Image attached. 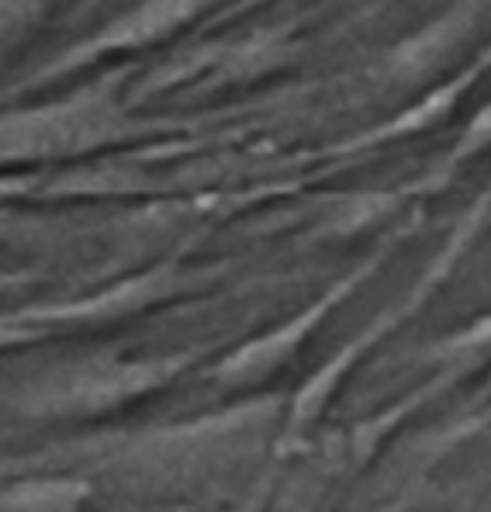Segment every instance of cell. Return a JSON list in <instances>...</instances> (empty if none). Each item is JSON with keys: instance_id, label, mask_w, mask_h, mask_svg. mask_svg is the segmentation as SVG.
I'll list each match as a JSON object with an SVG mask.
<instances>
[{"instance_id": "6da1fadb", "label": "cell", "mask_w": 491, "mask_h": 512, "mask_svg": "<svg viewBox=\"0 0 491 512\" xmlns=\"http://www.w3.org/2000/svg\"><path fill=\"white\" fill-rule=\"evenodd\" d=\"M132 70L101 73L87 87L56 101L28 104V108L0 111V173L14 167L80 160L97 149H115L128 142L180 128L173 118H142L125 97Z\"/></svg>"}, {"instance_id": "7a4b0ae2", "label": "cell", "mask_w": 491, "mask_h": 512, "mask_svg": "<svg viewBox=\"0 0 491 512\" xmlns=\"http://www.w3.org/2000/svg\"><path fill=\"white\" fill-rule=\"evenodd\" d=\"M485 229H488L485 208L467 205L457 222H453V229L447 232L443 246L433 253V260H429L426 267H422V274L412 281V288L405 291L398 301H391L388 308H381V312H377L357 336H350V340L339 346L336 353H329L326 364L315 367V371L301 381V388L294 391L284 405V426L274 440L277 457H287V454H294V450H301L305 436L312 433L315 423L322 419V412L329 409V402L339 395L343 381L350 378V374L357 371V367L364 364V360L384 340H388V336H395L405 322L415 319V315L429 305V298L440 295L443 284L453 277V270L460 267V260H467V253L474 250V243H478Z\"/></svg>"}, {"instance_id": "3957f363", "label": "cell", "mask_w": 491, "mask_h": 512, "mask_svg": "<svg viewBox=\"0 0 491 512\" xmlns=\"http://www.w3.org/2000/svg\"><path fill=\"white\" fill-rule=\"evenodd\" d=\"M211 346H184L149 357H118V353H94L77 364H63L56 371L32 378L11 398V409L25 419H94L104 412H118L132 402L170 388L187 371L205 364Z\"/></svg>"}, {"instance_id": "277c9868", "label": "cell", "mask_w": 491, "mask_h": 512, "mask_svg": "<svg viewBox=\"0 0 491 512\" xmlns=\"http://www.w3.org/2000/svg\"><path fill=\"white\" fill-rule=\"evenodd\" d=\"M419 229H422V212L415 208V212L405 215L395 229L384 232V236L374 243V250H370L367 256H360V260L353 263L343 277H336V281H332L319 298H312L305 308H298L294 315H287L284 322H277V326L267 329V333L232 346V350L222 353L215 364L201 367V378L211 381V384H222V388H253V384L281 374L284 367L291 364L301 350H305V343L319 333L322 322H326L336 308H343L346 301L357 295L377 270L388 267L391 256L402 250L405 239H412Z\"/></svg>"}, {"instance_id": "5b68a950", "label": "cell", "mask_w": 491, "mask_h": 512, "mask_svg": "<svg viewBox=\"0 0 491 512\" xmlns=\"http://www.w3.org/2000/svg\"><path fill=\"white\" fill-rule=\"evenodd\" d=\"M229 274V260L222 263H187L184 256H166L153 267L128 274L122 281L108 284L101 291H90L83 298L63 301H35V305L14 308L25 322L49 329H70V326H104V322H122L132 315H142L166 301H177L184 295L208 291Z\"/></svg>"}, {"instance_id": "8992f818", "label": "cell", "mask_w": 491, "mask_h": 512, "mask_svg": "<svg viewBox=\"0 0 491 512\" xmlns=\"http://www.w3.org/2000/svg\"><path fill=\"white\" fill-rule=\"evenodd\" d=\"M225 4V0H139L118 18H111L108 25H101L97 32H90L87 39L73 42L70 49L56 52L52 59H45L35 73L21 77L11 87V94H25V90L49 87L56 80L70 77V73L90 70V66L104 63V59L128 56V52H142L177 39L184 28H191L198 18H205L211 7Z\"/></svg>"}, {"instance_id": "52a82bcc", "label": "cell", "mask_w": 491, "mask_h": 512, "mask_svg": "<svg viewBox=\"0 0 491 512\" xmlns=\"http://www.w3.org/2000/svg\"><path fill=\"white\" fill-rule=\"evenodd\" d=\"M491 35V0H450L436 18L398 39L374 77L398 90H429L474 56Z\"/></svg>"}, {"instance_id": "ba28073f", "label": "cell", "mask_w": 491, "mask_h": 512, "mask_svg": "<svg viewBox=\"0 0 491 512\" xmlns=\"http://www.w3.org/2000/svg\"><path fill=\"white\" fill-rule=\"evenodd\" d=\"M294 52H298V35H294L291 25L260 28V32H253V35H243V42L205 45V49H194V52H187V56L170 59L160 70L135 80L128 97H132V104H139V101H146L149 94H160V90H170V87L201 84L205 77L211 80L256 77V73L281 70L284 63L294 59Z\"/></svg>"}, {"instance_id": "9c48e42d", "label": "cell", "mask_w": 491, "mask_h": 512, "mask_svg": "<svg viewBox=\"0 0 491 512\" xmlns=\"http://www.w3.org/2000/svg\"><path fill=\"white\" fill-rule=\"evenodd\" d=\"M485 73H491V35L481 42V49L474 52L467 63H460L450 77H443L440 84H433L429 90H422V97L409 108H402L398 115H391L388 122L367 128L360 135H350L346 142H339V153H364V149H381L388 142L409 139V135H422L429 128L443 125L453 111L460 108L467 94L485 80Z\"/></svg>"}, {"instance_id": "30bf717a", "label": "cell", "mask_w": 491, "mask_h": 512, "mask_svg": "<svg viewBox=\"0 0 491 512\" xmlns=\"http://www.w3.org/2000/svg\"><path fill=\"white\" fill-rule=\"evenodd\" d=\"M412 360L429 367V371H433V367H460L467 378L478 374L491 360V312L478 315V319L467 322V326L453 329L443 340L426 343Z\"/></svg>"}, {"instance_id": "8fae6325", "label": "cell", "mask_w": 491, "mask_h": 512, "mask_svg": "<svg viewBox=\"0 0 491 512\" xmlns=\"http://www.w3.org/2000/svg\"><path fill=\"white\" fill-rule=\"evenodd\" d=\"M90 499V485L80 478L21 481L0 492V512H77Z\"/></svg>"}, {"instance_id": "7c38bea8", "label": "cell", "mask_w": 491, "mask_h": 512, "mask_svg": "<svg viewBox=\"0 0 491 512\" xmlns=\"http://www.w3.org/2000/svg\"><path fill=\"white\" fill-rule=\"evenodd\" d=\"M488 149H491V97L481 104L478 111H474L471 118H467L464 132L457 135V142L450 146V153L436 163V170L426 173V180L433 184V191H443V187L450 184L453 173H457V167L478 160V156L488 153Z\"/></svg>"}, {"instance_id": "4fadbf2b", "label": "cell", "mask_w": 491, "mask_h": 512, "mask_svg": "<svg viewBox=\"0 0 491 512\" xmlns=\"http://www.w3.org/2000/svg\"><path fill=\"white\" fill-rule=\"evenodd\" d=\"M63 0H0V49L25 39Z\"/></svg>"}, {"instance_id": "5bb4252c", "label": "cell", "mask_w": 491, "mask_h": 512, "mask_svg": "<svg viewBox=\"0 0 491 512\" xmlns=\"http://www.w3.org/2000/svg\"><path fill=\"white\" fill-rule=\"evenodd\" d=\"M488 429H491V395L481 405H474V409H464V416H460L457 423H450L440 436H433V440H429L426 468L433 461H440V457H447L450 450H457L460 443H467V440H474V436L488 433Z\"/></svg>"}, {"instance_id": "9a60e30c", "label": "cell", "mask_w": 491, "mask_h": 512, "mask_svg": "<svg viewBox=\"0 0 491 512\" xmlns=\"http://www.w3.org/2000/svg\"><path fill=\"white\" fill-rule=\"evenodd\" d=\"M52 333H56V329L25 322L18 312H0V353L21 350V346H35V343L49 340Z\"/></svg>"}, {"instance_id": "2e32d148", "label": "cell", "mask_w": 491, "mask_h": 512, "mask_svg": "<svg viewBox=\"0 0 491 512\" xmlns=\"http://www.w3.org/2000/svg\"><path fill=\"white\" fill-rule=\"evenodd\" d=\"M35 236H39V225L35 222L0 212V243H25V239H35Z\"/></svg>"}, {"instance_id": "e0dca14e", "label": "cell", "mask_w": 491, "mask_h": 512, "mask_svg": "<svg viewBox=\"0 0 491 512\" xmlns=\"http://www.w3.org/2000/svg\"><path fill=\"white\" fill-rule=\"evenodd\" d=\"M42 281H45L42 270H0V295H11V291L32 288V284Z\"/></svg>"}, {"instance_id": "ac0fdd59", "label": "cell", "mask_w": 491, "mask_h": 512, "mask_svg": "<svg viewBox=\"0 0 491 512\" xmlns=\"http://www.w3.org/2000/svg\"><path fill=\"white\" fill-rule=\"evenodd\" d=\"M488 395H491V374H488V381L481 384L478 391H474V398H471V402H467V409H474V405H481V402H485Z\"/></svg>"}, {"instance_id": "d6986e66", "label": "cell", "mask_w": 491, "mask_h": 512, "mask_svg": "<svg viewBox=\"0 0 491 512\" xmlns=\"http://www.w3.org/2000/svg\"><path fill=\"white\" fill-rule=\"evenodd\" d=\"M253 4H260V0H236V4H232V14L243 11V7H253Z\"/></svg>"}, {"instance_id": "ffe728a7", "label": "cell", "mask_w": 491, "mask_h": 512, "mask_svg": "<svg viewBox=\"0 0 491 512\" xmlns=\"http://www.w3.org/2000/svg\"><path fill=\"white\" fill-rule=\"evenodd\" d=\"M402 509V502H395V506H388V509H381V512H398Z\"/></svg>"}, {"instance_id": "44dd1931", "label": "cell", "mask_w": 491, "mask_h": 512, "mask_svg": "<svg viewBox=\"0 0 491 512\" xmlns=\"http://www.w3.org/2000/svg\"><path fill=\"white\" fill-rule=\"evenodd\" d=\"M488 229H491V222H488Z\"/></svg>"}]
</instances>
